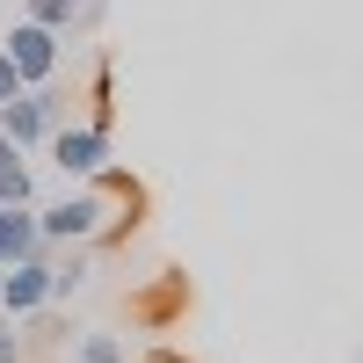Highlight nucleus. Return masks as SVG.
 <instances>
[{
    "instance_id": "obj_9",
    "label": "nucleus",
    "mask_w": 363,
    "mask_h": 363,
    "mask_svg": "<svg viewBox=\"0 0 363 363\" xmlns=\"http://www.w3.org/2000/svg\"><path fill=\"white\" fill-rule=\"evenodd\" d=\"M73 363H131V349L116 342V335H80L73 342Z\"/></svg>"
},
{
    "instance_id": "obj_8",
    "label": "nucleus",
    "mask_w": 363,
    "mask_h": 363,
    "mask_svg": "<svg viewBox=\"0 0 363 363\" xmlns=\"http://www.w3.org/2000/svg\"><path fill=\"white\" fill-rule=\"evenodd\" d=\"M80 8H87V0H22V15H29V22H44V29H58V37L80 22Z\"/></svg>"
},
{
    "instance_id": "obj_5",
    "label": "nucleus",
    "mask_w": 363,
    "mask_h": 363,
    "mask_svg": "<svg viewBox=\"0 0 363 363\" xmlns=\"http://www.w3.org/2000/svg\"><path fill=\"white\" fill-rule=\"evenodd\" d=\"M0 313L8 320H29V313H51V247L22 255L0 269Z\"/></svg>"
},
{
    "instance_id": "obj_12",
    "label": "nucleus",
    "mask_w": 363,
    "mask_h": 363,
    "mask_svg": "<svg viewBox=\"0 0 363 363\" xmlns=\"http://www.w3.org/2000/svg\"><path fill=\"white\" fill-rule=\"evenodd\" d=\"M0 167H22V153H15V138L0 131Z\"/></svg>"
},
{
    "instance_id": "obj_1",
    "label": "nucleus",
    "mask_w": 363,
    "mask_h": 363,
    "mask_svg": "<svg viewBox=\"0 0 363 363\" xmlns=\"http://www.w3.org/2000/svg\"><path fill=\"white\" fill-rule=\"evenodd\" d=\"M116 211H138V182L102 167V174L73 182L58 203H37V240L44 247H109L116 240Z\"/></svg>"
},
{
    "instance_id": "obj_4",
    "label": "nucleus",
    "mask_w": 363,
    "mask_h": 363,
    "mask_svg": "<svg viewBox=\"0 0 363 363\" xmlns=\"http://www.w3.org/2000/svg\"><path fill=\"white\" fill-rule=\"evenodd\" d=\"M0 58L15 66L22 87H51V73H58V29L22 15V22H8V37H0Z\"/></svg>"
},
{
    "instance_id": "obj_7",
    "label": "nucleus",
    "mask_w": 363,
    "mask_h": 363,
    "mask_svg": "<svg viewBox=\"0 0 363 363\" xmlns=\"http://www.w3.org/2000/svg\"><path fill=\"white\" fill-rule=\"evenodd\" d=\"M87 269H95V247H51V306L87 291Z\"/></svg>"
},
{
    "instance_id": "obj_3",
    "label": "nucleus",
    "mask_w": 363,
    "mask_h": 363,
    "mask_svg": "<svg viewBox=\"0 0 363 363\" xmlns=\"http://www.w3.org/2000/svg\"><path fill=\"white\" fill-rule=\"evenodd\" d=\"M44 153H51V167L66 174V182H87V174H102V167L116 160V138H109L102 124H58V131L44 138Z\"/></svg>"
},
{
    "instance_id": "obj_10",
    "label": "nucleus",
    "mask_w": 363,
    "mask_h": 363,
    "mask_svg": "<svg viewBox=\"0 0 363 363\" xmlns=\"http://www.w3.org/2000/svg\"><path fill=\"white\" fill-rule=\"evenodd\" d=\"M0 203H37V182H29V160H22V167H0Z\"/></svg>"
},
{
    "instance_id": "obj_11",
    "label": "nucleus",
    "mask_w": 363,
    "mask_h": 363,
    "mask_svg": "<svg viewBox=\"0 0 363 363\" xmlns=\"http://www.w3.org/2000/svg\"><path fill=\"white\" fill-rule=\"evenodd\" d=\"M22 95V80H15V66H8V58H0V102H15Z\"/></svg>"
},
{
    "instance_id": "obj_2",
    "label": "nucleus",
    "mask_w": 363,
    "mask_h": 363,
    "mask_svg": "<svg viewBox=\"0 0 363 363\" xmlns=\"http://www.w3.org/2000/svg\"><path fill=\"white\" fill-rule=\"evenodd\" d=\"M66 124V95L58 87H22L15 102H0V131L15 138V153H44V138Z\"/></svg>"
},
{
    "instance_id": "obj_6",
    "label": "nucleus",
    "mask_w": 363,
    "mask_h": 363,
    "mask_svg": "<svg viewBox=\"0 0 363 363\" xmlns=\"http://www.w3.org/2000/svg\"><path fill=\"white\" fill-rule=\"evenodd\" d=\"M37 247H44L37 240V203H0V269L37 255Z\"/></svg>"
}]
</instances>
